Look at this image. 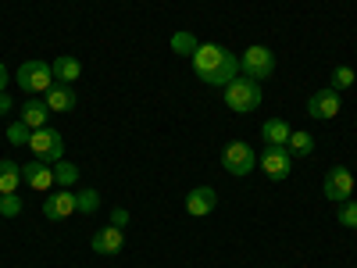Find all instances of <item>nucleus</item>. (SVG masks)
Masks as SVG:
<instances>
[{
    "instance_id": "27",
    "label": "nucleus",
    "mask_w": 357,
    "mask_h": 268,
    "mask_svg": "<svg viewBox=\"0 0 357 268\" xmlns=\"http://www.w3.org/2000/svg\"><path fill=\"white\" fill-rule=\"evenodd\" d=\"M111 225H118V229L129 225V211H126V207H114V211H111Z\"/></svg>"
},
{
    "instance_id": "23",
    "label": "nucleus",
    "mask_w": 357,
    "mask_h": 268,
    "mask_svg": "<svg viewBox=\"0 0 357 268\" xmlns=\"http://www.w3.org/2000/svg\"><path fill=\"white\" fill-rule=\"evenodd\" d=\"M29 136H33V129H29L22 118L8 126V143H11V147H29Z\"/></svg>"
},
{
    "instance_id": "4",
    "label": "nucleus",
    "mask_w": 357,
    "mask_h": 268,
    "mask_svg": "<svg viewBox=\"0 0 357 268\" xmlns=\"http://www.w3.org/2000/svg\"><path fill=\"white\" fill-rule=\"evenodd\" d=\"M29 151L36 154V161L54 165V161H61V158H65V136L57 133V129H50V126L33 129V136H29Z\"/></svg>"
},
{
    "instance_id": "7",
    "label": "nucleus",
    "mask_w": 357,
    "mask_h": 268,
    "mask_svg": "<svg viewBox=\"0 0 357 268\" xmlns=\"http://www.w3.org/2000/svg\"><path fill=\"white\" fill-rule=\"evenodd\" d=\"M257 168L272 179V183H282V179H289V172H293V154L286 151V147H264V154L257 158Z\"/></svg>"
},
{
    "instance_id": "3",
    "label": "nucleus",
    "mask_w": 357,
    "mask_h": 268,
    "mask_svg": "<svg viewBox=\"0 0 357 268\" xmlns=\"http://www.w3.org/2000/svg\"><path fill=\"white\" fill-rule=\"evenodd\" d=\"M15 79H18V86L25 89L29 97H43L47 89L54 86V68L36 57V61H25V65L15 72Z\"/></svg>"
},
{
    "instance_id": "6",
    "label": "nucleus",
    "mask_w": 357,
    "mask_h": 268,
    "mask_svg": "<svg viewBox=\"0 0 357 268\" xmlns=\"http://www.w3.org/2000/svg\"><path fill=\"white\" fill-rule=\"evenodd\" d=\"M222 168L229 172V175H250L254 168H257V154H254V147L250 143H243V140H236V143H229L225 151H222Z\"/></svg>"
},
{
    "instance_id": "20",
    "label": "nucleus",
    "mask_w": 357,
    "mask_h": 268,
    "mask_svg": "<svg viewBox=\"0 0 357 268\" xmlns=\"http://www.w3.org/2000/svg\"><path fill=\"white\" fill-rule=\"evenodd\" d=\"M286 151H289L293 158H311V154H314V136L304 133V129H296V133L289 136V143H286Z\"/></svg>"
},
{
    "instance_id": "14",
    "label": "nucleus",
    "mask_w": 357,
    "mask_h": 268,
    "mask_svg": "<svg viewBox=\"0 0 357 268\" xmlns=\"http://www.w3.org/2000/svg\"><path fill=\"white\" fill-rule=\"evenodd\" d=\"M50 68H54V82H61V86H72L79 75H82V65H79V57H72V54H61V57H54L50 61Z\"/></svg>"
},
{
    "instance_id": "29",
    "label": "nucleus",
    "mask_w": 357,
    "mask_h": 268,
    "mask_svg": "<svg viewBox=\"0 0 357 268\" xmlns=\"http://www.w3.org/2000/svg\"><path fill=\"white\" fill-rule=\"evenodd\" d=\"M4 89H8V68L0 65V94H4Z\"/></svg>"
},
{
    "instance_id": "1",
    "label": "nucleus",
    "mask_w": 357,
    "mask_h": 268,
    "mask_svg": "<svg viewBox=\"0 0 357 268\" xmlns=\"http://www.w3.org/2000/svg\"><path fill=\"white\" fill-rule=\"evenodd\" d=\"M190 61H193L197 79H204L207 86H222V89L236 79V72H240V57L225 47H218V43H200Z\"/></svg>"
},
{
    "instance_id": "12",
    "label": "nucleus",
    "mask_w": 357,
    "mask_h": 268,
    "mask_svg": "<svg viewBox=\"0 0 357 268\" xmlns=\"http://www.w3.org/2000/svg\"><path fill=\"white\" fill-rule=\"evenodd\" d=\"M215 204H218V193H215L211 186H197V190L186 193V211H190L193 218L211 215V211H215Z\"/></svg>"
},
{
    "instance_id": "24",
    "label": "nucleus",
    "mask_w": 357,
    "mask_h": 268,
    "mask_svg": "<svg viewBox=\"0 0 357 268\" xmlns=\"http://www.w3.org/2000/svg\"><path fill=\"white\" fill-rule=\"evenodd\" d=\"M0 215H4V218H18L22 215V197L18 193H0Z\"/></svg>"
},
{
    "instance_id": "9",
    "label": "nucleus",
    "mask_w": 357,
    "mask_h": 268,
    "mask_svg": "<svg viewBox=\"0 0 357 268\" xmlns=\"http://www.w3.org/2000/svg\"><path fill=\"white\" fill-rule=\"evenodd\" d=\"M307 114L314 118V122H329V118H336L340 114V94H336L333 86H325V89H318V94H311Z\"/></svg>"
},
{
    "instance_id": "26",
    "label": "nucleus",
    "mask_w": 357,
    "mask_h": 268,
    "mask_svg": "<svg viewBox=\"0 0 357 268\" xmlns=\"http://www.w3.org/2000/svg\"><path fill=\"white\" fill-rule=\"evenodd\" d=\"M340 225H347V229H357V200H354V197L340 204Z\"/></svg>"
},
{
    "instance_id": "18",
    "label": "nucleus",
    "mask_w": 357,
    "mask_h": 268,
    "mask_svg": "<svg viewBox=\"0 0 357 268\" xmlns=\"http://www.w3.org/2000/svg\"><path fill=\"white\" fill-rule=\"evenodd\" d=\"M18 183H22V165L18 161H0V193H18Z\"/></svg>"
},
{
    "instance_id": "15",
    "label": "nucleus",
    "mask_w": 357,
    "mask_h": 268,
    "mask_svg": "<svg viewBox=\"0 0 357 268\" xmlns=\"http://www.w3.org/2000/svg\"><path fill=\"white\" fill-rule=\"evenodd\" d=\"M18 118L29 126V129H43L47 126V118H50V107H47V100H29V104H22L18 107Z\"/></svg>"
},
{
    "instance_id": "10",
    "label": "nucleus",
    "mask_w": 357,
    "mask_h": 268,
    "mask_svg": "<svg viewBox=\"0 0 357 268\" xmlns=\"http://www.w3.org/2000/svg\"><path fill=\"white\" fill-rule=\"evenodd\" d=\"M93 251L104 254V258L122 254V251H126V229H118V225H100V229L93 232Z\"/></svg>"
},
{
    "instance_id": "13",
    "label": "nucleus",
    "mask_w": 357,
    "mask_h": 268,
    "mask_svg": "<svg viewBox=\"0 0 357 268\" xmlns=\"http://www.w3.org/2000/svg\"><path fill=\"white\" fill-rule=\"evenodd\" d=\"M22 183L25 186H33L40 193H47L54 186V168L47 161H33V165H22Z\"/></svg>"
},
{
    "instance_id": "11",
    "label": "nucleus",
    "mask_w": 357,
    "mask_h": 268,
    "mask_svg": "<svg viewBox=\"0 0 357 268\" xmlns=\"http://www.w3.org/2000/svg\"><path fill=\"white\" fill-rule=\"evenodd\" d=\"M43 215H47L50 222H65L68 215H75V193H72V190L47 193V200H43Z\"/></svg>"
},
{
    "instance_id": "21",
    "label": "nucleus",
    "mask_w": 357,
    "mask_h": 268,
    "mask_svg": "<svg viewBox=\"0 0 357 268\" xmlns=\"http://www.w3.org/2000/svg\"><path fill=\"white\" fill-rule=\"evenodd\" d=\"M100 207V193L97 190H82V193H75V211L79 215H93Z\"/></svg>"
},
{
    "instance_id": "5",
    "label": "nucleus",
    "mask_w": 357,
    "mask_h": 268,
    "mask_svg": "<svg viewBox=\"0 0 357 268\" xmlns=\"http://www.w3.org/2000/svg\"><path fill=\"white\" fill-rule=\"evenodd\" d=\"M275 72V54L268 50L264 43H254V47H247L243 54H240V75H247V79H268Z\"/></svg>"
},
{
    "instance_id": "25",
    "label": "nucleus",
    "mask_w": 357,
    "mask_h": 268,
    "mask_svg": "<svg viewBox=\"0 0 357 268\" xmlns=\"http://www.w3.org/2000/svg\"><path fill=\"white\" fill-rule=\"evenodd\" d=\"M354 68H347V65H340V68H333V89H336V94H340V89H350L354 86Z\"/></svg>"
},
{
    "instance_id": "22",
    "label": "nucleus",
    "mask_w": 357,
    "mask_h": 268,
    "mask_svg": "<svg viewBox=\"0 0 357 268\" xmlns=\"http://www.w3.org/2000/svg\"><path fill=\"white\" fill-rule=\"evenodd\" d=\"M197 47H200V43H197L193 33H175V36H172V50H175V54H183V57H193Z\"/></svg>"
},
{
    "instance_id": "16",
    "label": "nucleus",
    "mask_w": 357,
    "mask_h": 268,
    "mask_svg": "<svg viewBox=\"0 0 357 268\" xmlns=\"http://www.w3.org/2000/svg\"><path fill=\"white\" fill-rule=\"evenodd\" d=\"M43 100H47V107L50 111H72L75 107V94H72V86H61V82H54L47 94H43Z\"/></svg>"
},
{
    "instance_id": "19",
    "label": "nucleus",
    "mask_w": 357,
    "mask_h": 268,
    "mask_svg": "<svg viewBox=\"0 0 357 268\" xmlns=\"http://www.w3.org/2000/svg\"><path fill=\"white\" fill-rule=\"evenodd\" d=\"M50 168H54V183L61 186V190H72L79 183V165H72V161L61 158V161H54Z\"/></svg>"
},
{
    "instance_id": "8",
    "label": "nucleus",
    "mask_w": 357,
    "mask_h": 268,
    "mask_svg": "<svg viewBox=\"0 0 357 268\" xmlns=\"http://www.w3.org/2000/svg\"><path fill=\"white\" fill-rule=\"evenodd\" d=\"M321 193L329 197V200H336V204L350 200V193H354V175H350V168L333 165L329 172H325V186H321Z\"/></svg>"
},
{
    "instance_id": "28",
    "label": "nucleus",
    "mask_w": 357,
    "mask_h": 268,
    "mask_svg": "<svg viewBox=\"0 0 357 268\" xmlns=\"http://www.w3.org/2000/svg\"><path fill=\"white\" fill-rule=\"evenodd\" d=\"M11 111H15V100H11V94L4 89V94H0V118H8Z\"/></svg>"
},
{
    "instance_id": "2",
    "label": "nucleus",
    "mask_w": 357,
    "mask_h": 268,
    "mask_svg": "<svg viewBox=\"0 0 357 268\" xmlns=\"http://www.w3.org/2000/svg\"><path fill=\"white\" fill-rule=\"evenodd\" d=\"M261 100H264V89H261L257 79L240 75V79H232V82L225 86V104H229L236 114H247V111L261 107Z\"/></svg>"
},
{
    "instance_id": "17",
    "label": "nucleus",
    "mask_w": 357,
    "mask_h": 268,
    "mask_svg": "<svg viewBox=\"0 0 357 268\" xmlns=\"http://www.w3.org/2000/svg\"><path fill=\"white\" fill-rule=\"evenodd\" d=\"M261 136H264L268 147H286L289 136H293V129L282 122V118H268V122L261 126Z\"/></svg>"
}]
</instances>
